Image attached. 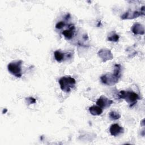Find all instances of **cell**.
Wrapping results in <instances>:
<instances>
[{
	"label": "cell",
	"instance_id": "cell-14",
	"mask_svg": "<svg viewBox=\"0 0 145 145\" xmlns=\"http://www.w3.org/2000/svg\"><path fill=\"white\" fill-rule=\"evenodd\" d=\"M108 39L110 41H117L119 39V36L116 33H114L111 36H109Z\"/></svg>",
	"mask_w": 145,
	"mask_h": 145
},
{
	"label": "cell",
	"instance_id": "cell-2",
	"mask_svg": "<svg viewBox=\"0 0 145 145\" xmlns=\"http://www.w3.org/2000/svg\"><path fill=\"white\" fill-rule=\"evenodd\" d=\"M118 96L120 99H125L129 104L130 107L134 105L137 103L138 100L139 99V96L137 93L129 91H121Z\"/></svg>",
	"mask_w": 145,
	"mask_h": 145
},
{
	"label": "cell",
	"instance_id": "cell-1",
	"mask_svg": "<svg viewBox=\"0 0 145 145\" xmlns=\"http://www.w3.org/2000/svg\"><path fill=\"white\" fill-rule=\"evenodd\" d=\"M121 66L119 64H116L114 66V70L113 74H105L101 76L100 79L103 83L107 85H113L116 84L121 76Z\"/></svg>",
	"mask_w": 145,
	"mask_h": 145
},
{
	"label": "cell",
	"instance_id": "cell-9",
	"mask_svg": "<svg viewBox=\"0 0 145 145\" xmlns=\"http://www.w3.org/2000/svg\"><path fill=\"white\" fill-rule=\"evenodd\" d=\"M144 12H141V11H128L125 12L122 16V19H134L135 18H137L140 15H144Z\"/></svg>",
	"mask_w": 145,
	"mask_h": 145
},
{
	"label": "cell",
	"instance_id": "cell-12",
	"mask_svg": "<svg viewBox=\"0 0 145 145\" xmlns=\"http://www.w3.org/2000/svg\"><path fill=\"white\" fill-rule=\"evenodd\" d=\"M54 56L56 60L59 62H62L65 58V54L59 50H56L54 52Z\"/></svg>",
	"mask_w": 145,
	"mask_h": 145
},
{
	"label": "cell",
	"instance_id": "cell-4",
	"mask_svg": "<svg viewBox=\"0 0 145 145\" xmlns=\"http://www.w3.org/2000/svg\"><path fill=\"white\" fill-rule=\"evenodd\" d=\"M22 64V61L21 60H18L10 62V63H8L7 66L8 71L16 77L20 78L22 75L21 67Z\"/></svg>",
	"mask_w": 145,
	"mask_h": 145
},
{
	"label": "cell",
	"instance_id": "cell-7",
	"mask_svg": "<svg viewBox=\"0 0 145 145\" xmlns=\"http://www.w3.org/2000/svg\"><path fill=\"white\" fill-rule=\"evenodd\" d=\"M75 27L72 24H70L68 29L62 31V33L67 40H70L72 38L74 35Z\"/></svg>",
	"mask_w": 145,
	"mask_h": 145
},
{
	"label": "cell",
	"instance_id": "cell-16",
	"mask_svg": "<svg viewBox=\"0 0 145 145\" xmlns=\"http://www.w3.org/2000/svg\"><path fill=\"white\" fill-rule=\"evenodd\" d=\"M26 100L27 101L28 103L29 104H34L36 102V100L35 99L32 97H29L28 98H26Z\"/></svg>",
	"mask_w": 145,
	"mask_h": 145
},
{
	"label": "cell",
	"instance_id": "cell-11",
	"mask_svg": "<svg viewBox=\"0 0 145 145\" xmlns=\"http://www.w3.org/2000/svg\"><path fill=\"white\" fill-rule=\"evenodd\" d=\"M88 110L90 113L93 116H99L103 112V109L101 108L100 106L96 105H93L89 107Z\"/></svg>",
	"mask_w": 145,
	"mask_h": 145
},
{
	"label": "cell",
	"instance_id": "cell-13",
	"mask_svg": "<svg viewBox=\"0 0 145 145\" xmlns=\"http://www.w3.org/2000/svg\"><path fill=\"white\" fill-rule=\"evenodd\" d=\"M109 116L110 118L112 120H117V119H118L121 117V115L118 113H117L115 111L110 112L109 113Z\"/></svg>",
	"mask_w": 145,
	"mask_h": 145
},
{
	"label": "cell",
	"instance_id": "cell-15",
	"mask_svg": "<svg viewBox=\"0 0 145 145\" xmlns=\"http://www.w3.org/2000/svg\"><path fill=\"white\" fill-rule=\"evenodd\" d=\"M65 25V23L63 22H58L56 25V28L57 29H61Z\"/></svg>",
	"mask_w": 145,
	"mask_h": 145
},
{
	"label": "cell",
	"instance_id": "cell-5",
	"mask_svg": "<svg viewBox=\"0 0 145 145\" xmlns=\"http://www.w3.org/2000/svg\"><path fill=\"white\" fill-rule=\"evenodd\" d=\"M112 103V100H109L104 96H101L96 101V104L102 109L108 108Z\"/></svg>",
	"mask_w": 145,
	"mask_h": 145
},
{
	"label": "cell",
	"instance_id": "cell-3",
	"mask_svg": "<svg viewBox=\"0 0 145 145\" xmlns=\"http://www.w3.org/2000/svg\"><path fill=\"white\" fill-rule=\"evenodd\" d=\"M58 82L61 89L65 92H69L71 89L74 87L76 83L75 79L70 76L62 77L59 80Z\"/></svg>",
	"mask_w": 145,
	"mask_h": 145
},
{
	"label": "cell",
	"instance_id": "cell-10",
	"mask_svg": "<svg viewBox=\"0 0 145 145\" xmlns=\"http://www.w3.org/2000/svg\"><path fill=\"white\" fill-rule=\"evenodd\" d=\"M131 30L134 34L143 35L144 33V29L143 26L138 23H137L133 25Z\"/></svg>",
	"mask_w": 145,
	"mask_h": 145
},
{
	"label": "cell",
	"instance_id": "cell-8",
	"mask_svg": "<svg viewBox=\"0 0 145 145\" xmlns=\"http://www.w3.org/2000/svg\"><path fill=\"white\" fill-rule=\"evenodd\" d=\"M99 56L103 59L104 61L112 59L113 56L111 52L108 49H101L99 53Z\"/></svg>",
	"mask_w": 145,
	"mask_h": 145
},
{
	"label": "cell",
	"instance_id": "cell-6",
	"mask_svg": "<svg viewBox=\"0 0 145 145\" xmlns=\"http://www.w3.org/2000/svg\"><path fill=\"white\" fill-rule=\"evenodd\" d=\"M110 133L112 135L116 137L123 132V129L117 123L113 124L110 126L109 129Z\"/></svg>",
	"mask_w": 145,
	"mask_h": 145
}]
</instances>
